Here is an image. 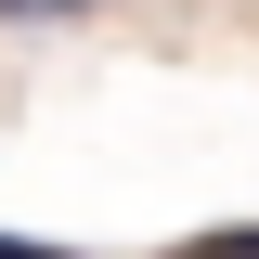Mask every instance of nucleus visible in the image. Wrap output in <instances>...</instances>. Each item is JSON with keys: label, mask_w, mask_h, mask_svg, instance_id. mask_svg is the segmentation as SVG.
<instances>
[{"label": "nucleus", "mask_w": 259, "mask_h": 259, "mask_svg": "<svg viewBox=\"0 0 259 259\" xmlns=\"http://www.w3.org/2000/svg\"><path fill=\"white\" fill-rule=\"evenodd\" d=\"M0 13H78V0H0Z\"/></svg>", "instance_id": "nucleus-1"}]
</instances>
